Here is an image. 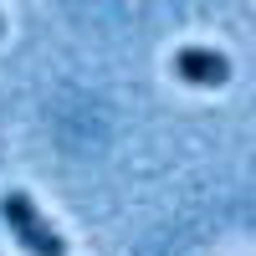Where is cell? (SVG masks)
<instances>
[{
  "label": "cell",
  "mask_w": 256,
  "mask_h": 256,
  "mask_svg": "<svg viewBox=\"0 0 256 256\" xmlns=\"http://www.w3.org/2000/svg\"><path fill=\"white\" fill-rule=\"evenodd\" d=\"M0 216H6V226H10V236L26 246L31 256H67V241L56 236V230L46 226V216L31 205V195L26 190H10L6 200H0Z\"/></svg>",
  "instance_id": "6da1fadb"
},
{
  "label": "cell",
  "mask_w": 256,
  "mask_h": 256,
  "mask_svg": "<svg viewBox=\"0 0 256 256\" xmlns=\"http://www.w3.org/2000/svg\"><path fill=\"white\" fill-rule=\"evenodd\" d=\"M174 72L190 82V88H220V82L230 77V62L220 52H210V46H184L174 56Z\"/></svg>",
  "instance_id": "7a4b0ae2"
}]
</instances>
